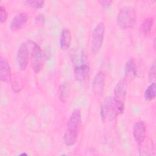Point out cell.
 <instances>
[{"label":"cell","mask_w":156,"mask_h":156,"mask_svg":"<svg viewBox=\"0 0 156 156\" xmlns=\"http://www.w3.org/2000/svg\"><path fill=\"white\" fill-rule=\"evenodd\" d=\"M81 123V112L79 108H76L72 112L69 117L67 128L63 136L64 143L66 146H73L77 142Z\"/></svg>","instance_id":"cell-1"},{"label":"cell","mask_w":156,"mask_h":156,"mask_svg":"<svg viewBox=\"0 0 156 156\" xmlns=\"http://www.w3.org/2000/svg\"><path fill=\"white\" fill-rule=\"evenodd\" d=\"M123 112L118 105L113 96H110L106 97L104 99L100 108V114L102 120L113 121Z\"/></svg>","instance_id":"cell-2"},{"label":"cell","mask_w":156,"mask_h":156,"mask_svg":"<svg viewBox=\"0 0 156 156\" xmlns=\"http://www.w3.org/2000/svg\"><path fill=\"white\" fill-rule=\"evenodd\" d=\"M118 24L123 29H130L135 26L137 15L135 9L131 5H124L121 7L118 13Z\"/></svg>","instance_id":"cell-3"},{"label":"cell","mask_w":156,"mask_h":156,"mask_svg":"<svg viewBox=\"0 0 156 156\" xmlns=\"http://www.w3.org/2000/svg\"><path fill=\"white\" fill-rule=\"evenodd\" d=\"M27 46L30 57V63L32 68L35 73L41 71L43 66V54L40 46L34 41L28 40Z\"/></svg>","instance_id":"cell-4"},{"label":"cell","mask_w":156,"mask_h":156,"mask_svg":"<svg viewBox=\"0 0 156 156\" xmlns=\"http://www.w3.org/2000/svg\"><path fill=\"white\" fill-rule=\"evenodd\" d=\"M105 34V25L103 22H99L93 29L91 35V49L94 54H96L101 48Z\"/></svg>","instance_id":"cell-5"},{"label":"cell","mask_w":156,"mask_h":156,"mask_svg":"<svg viewBox=\"0 0 156 156\" xmlns=\"http://www.w3.org/2000/svg\"><path fill=\"white\" fill-rule=\"evenodd\" d=\"M113 93V98L114 100L120 108L124 111L127 94V82L125 79H121L118 81L115 87Z\"/></svg>","instance_id":"cell-6"},{"label":"cell","mask_w":156,"mask_h":156,"mask_svg":"<svg viewBox=\"0 0 156 156\" xmlns=\"http://www.w3.org/2000/svg\"><path fill=\"white\" fill-rule=\"evenodd\" d=\"M29 56V50L27 44L22 43L17 51L16 60L18 67L20 70L24 71L28 65Z\"/></svg>","instance_id":"cell-7"},{"label":"cell","mask_w":156,"mask_h":156,"mask_svg":"<svg viewBox=\"0 0 156 156\" xmlns=\"http://www.w3.org/2000/svg\"><path fill=\"white\" fill-rule=\"evenodd\" d=\"M105 82V75L104 72L100 71L94 77L92 88L94 94L96 97H100L102 95Z\"/></svg>","instance_id":"cell-8"},{"label":"cell","mask_w":156,"mask_h":156,"mask_svg":"<svg viewBox=\"0 0 156 156\" xmlns=\"http://www.w3.org/2000/svg\"><path fill=\"white\" fill-rule=\"evenodd\" d=\"M133 136L138 145L141 144L146 139V128L142 121L136 122L133 126Z\"/></svg>","instance_id":"cell-9"},{"label":"cell","mask_w":156,"mask_h":156,"mask_svg":"<svg viewBox=\"0 0 156 156\" xmlns=\"http://www.w3.org/2000/svg\"><path fill=\"white\" fill-rule=\"evenodd\" d=\"M29 18L26 12H21L16 15L10 23V29L12 31H16L21 29L27 22Z\"/></svg>","instance_id":"cell-10"},{"label":"cell","mask_w":156,"mask_h":156,"mask_svg":"<svg viewBox=\"0 0 156 156\" xmlns=\"http://www.w3.org/2000/svg\"><path fill=\"white\" fill-rule=\"evenodd\" d=\"M76 79L80 82H86L89 77L90 68L88 65L83 63L76 66L74 69Z\"/></svg>","instance_id":"cell-11"},{"label":"cell","mask_w":156,"mask_h":156,"mask_svg":"<svg viewBox=\"0 0 156 156\" xmlns=\"http://www.w3.org/2000/svg\"><path fill=\"white\" fill-rule=\"evenodd\" d=\"M137 73V68L135 62L133 58H129L124 65L125 80H131L135 77Z\"/></svg>","instance_id":"cell-12"},{"label":"cell","mask_w":156,"mask_h":156,"mask_svg":"<svg viewBox=\"0 0 156 156\" xmlns=\"http://www.w3.org/2000/svg\"><path fill=\"white\" fill-rule=\"evenodd\" d=\"M0 79L1 82H7L12 78L11 68L8 61L3 57L0 62Z\"/></svg>","instance_id":"cell-13"},{"label":"cell","mask_w":156,"mask_h":156,"mask_svg":"<svg viewBox=\"0 0 156 156\" xmlns=\"http://www.w3.org/2000/svg\"><path fill=\"white\" fill-rule=\"evenodd\" d=\"M71 34L69 29L67 27L63 28L60 33L59 40L60 48L62 50L68 49L71 44Z\"/></svg>","instance_id":"cell-14"},{"label":"cell","mask_w":156,"mask_h":156,"mask_svg":"<svg viewBox=\"0 0 156 156\" xmlns=\"http://www.w3.org/2000/svg\"><path fill=\"white\" fill-rule=\"evenodd\" d=\"M70 91V86L68 82H63L59 86L58 90V96L59 99L63 103H65L69 99Z\"/></svg>","instance_id":"cell-15"},{"label":"cell","mask_w":156,"mask_h":156,"mask_svg":"<svg viewBox=\"0 0 156 156\" xmlns=\"http://www.w3.org/2000/svg\"><path fill=\"white\" fill-rule=\"evenodd\" d=\"M154 18L153 17H148L146 18L140 25V32L144 36H149L154 26Z\"/></svg>","instance_id":"cell-16"},{"label":"cell","mask_w":156,"mask_h":156,"mask_svg":"<svg viewBox=\"0 0 156 156\" xmlns=\"http://www.w3.org/2000/svg\"><path fill=\"white\" fill-rule=\"evenodd\" d=\"M156 94V86L155 82L151 83L145 90L144 98L146 101H150L153 100Z\"/></svg>","instance_id":"cell-17"},{"label":"cell","mask_w":156,"mask_h":156,"mask_svg":"<svg viewBox=\"0 0 156 156\" xmlns=\"http://www.w3.org/2000/svg\"><path fill=\"white\" fill-rule=\"evenodd\" d=\"M24 2L30 7L35 9H41L44 6V1L41 0H32V1H26Z\"/></svg>","instance_id":"cell-18"},{"label":"cell","mask_w":156,"mask_h":156,"mask_svg":"<svg viewBox=\"0 0 156 156\" xmlns=\"http://www.w3.org/2000/svg\"><path fill=\"white\" fill-rule=\"evenodd\" d=\"M148 77L149 81L152 83L154 82L155 80V62H154L152 65L150 66V68L149 69V73H148Z\"/></svg>","instance_id":"cell-19"},{"label":"cell","mask_w":156,"mask_h":156,"mask_svg":"<svg viewBox=\"0 0 156 156\" xmlns=\"http://www.w3.org/2000/svg\"><path fill=\"white\" fill-rule=\"evenodd\" d=\"M7 12L5 8L2 5H1L0 6V22L1 23H3L6 21L7 18Z\"/></svg>","instance_id":"cell-20"},{"label":"cell","mask_w":156,"mask_h":156,"mask_svg":"<svg viewBox=\"0 0 156 156\" xmlns=\"http://www.w3.org/2000/svg\"><path fill=\"white\" fill-rule=\"evenodd\" d=\"M98 2L100 4V5L104 9H107L108 7L110 6L111 3L112 2V1H99Z\"/></svg>","instance_id":"cell-21"},{"label":"cell","mask_w":156,"mask_h":156,"mask_svg":"<svg viewBox=\"0 0 156 156\" xmlns=\"http://www.w3.org/2000/svg\"><path fill=\"white\" fill-rule=\"evenodd\" d=\"M27 155V154H26V153H23V154H20V155Z\"/></svg>","instance_id":"cell-22"}]
</instances>
